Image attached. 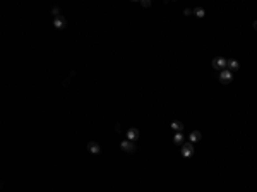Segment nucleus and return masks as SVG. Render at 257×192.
I'll use <instances>...</instances> for the list:
<instances>
[{
	"mask_svg": "<svg viewBox=\"0 0 257 192\" xmlns=\"http://www.w3.org/2000/svg\"><path fill=\"white\" fill-rule=\"evenodd\" d=\"M213 67L214 69H220V70H224V69H228V60L224 57H216L213 60Z\"/></svg>",
	"mask_w": 257,
	"mask_h": 192,
	"instance_id": "nucleus-1",
	"label": "nucleus"
},
{
	"mask_svg": "<svg viewBox=\"0 0 257 192\" xmlns=\"http://www.w3.org/2000/svg\"><path fill=\"white\" fill-rule=\"evenodd\" d=\"M231 79H233V72H231V70L224 69V70H221V72H220V81L223 82V84L231 82Z\"/></svg>",
	"mask_w": 257,
	"mask_h": 192,
	"instance_id": "nucleus-2",
	"label": "nucleus"
},
{
	"mask_svg": "<svg viewBox=\"0 0 257 192\" xmlns=\"http://www.w3.org/2000/svg\"><path fill=\"white\" fill-rule=\"evenodd\" d=\"M120 148L124 149V151H127V153H134L136 151V144H134L132 141H128V139H124L120 142Z\"/></svg>",
	"mask_w": 257,
	"mask_h": 192,
	"instance_id": "nucleus-3",
	"label": "nucleus"
},
{
	"mask_svg": "<svg viewBox=\"0 0 257 192\" xmlns=\"http://www.w3.org/2000/svg\"><path fill=\"white\" fill-rule=\"evenodd\" d=\"M192 155H194V146H192V142H185L182 146V156L184 158H190Z\"/></svg>",
	"mask_w": 257,
	"mask_h": 192,
	"instance_id": "nucleus-4",
	"label": "nucleus"
},
{
	"mask_svg": "<svg viewBox=\"0 0 257 192\" xmlns=\"http://www.w3.org/2000/svg\"><path fill=\"white\" fill-rule=\"evenodd\" d=\"M67 24L65 17H62V15H59V17H53V26L57 28V29H63Z\"/></svg>",
	"mask_w": 257,
	"mask_h": 192,
	"instance_id": "nucleus-5",
	"label": "nucleus"
},
{
	"mask_svg": "<svg viewBox=\"0 0 257 192\" xmlns=\"http://www.w3.org/2000/svg\"><path fill=\"white\" fill-rule=\"evenodd\" d=\"M88 151L93 153V155H99L101 153V148H99V144L94 142V141H91V142H88Z\"/></svg>",
	"mask_w": 257,
	"mask_h": 192,
	"instance_id": "nucleus-6",
	"label": "nucleus"
},
{
	"mask_svg": "<svg viewBox=\"0 0 257 192\" xmlns=\"http://www.w3.org/2000/svg\"><path fill=\"white\" fill-rule=\"evenodd\" d=\"M127 139L132 141V142H136V141L139 139V130L134 129V127H132V129H128V130H127Z\"/></svg>",
	"mask_w": 257,
	"mask_h": 192,
	"instance_id": "nucleus-7",
	"label": "nucleus"
},
{
	"mask_svg": "<svg viewBox=\"0 0 257 192\" xmlns=\"http://www.w3.org/2000/svg\"><path fill=\"white\" fill-rule=\"evenodd\" d=\"M240 69V63L237 62L235 59H230L228 60V70H231V72H235V70Z\"/></svg>",
	"mask_w": 257,
	"mask_h": 192,
	"instance_id": "nucleus-8",
	"label": "nucleus"
},
{
	"mask_svg": "<svg viewBox=\"0 0 257 192\" xmlns=\"http://www.w3.org/2000/svg\"><path fill=\"white\" fill-rule=\"evenodd\" d=\"M172 129L176 130V132H182V130H184V124L178 122V120H173L172 122Z\"/></svg>",
	"mask_w": 257,
	"mask_h": 192,
	"instance_id": "nucleus-9",
	"label": "nucleus"
},
{
	"mask_svg": "<svg viewBox=\"0 0 257 192\" xmlns=\"http://www.w3.org/2000/svg\"><path fill=\"white\" fill-rule=\"evenodd\" d=\"M189 141H190V142H197V141H201V132H199V130H194V132L189 136Z\"/></svg>",
	"mask_w": 257,
	"mask_h": 192,
	"instance_id": "nucleus-10",
	"label": "nucleus"
},
{
	"mask_svg": "<svg viewBox=\"0 0 257 192\" xmlns=\"http://www.w3.org/2000/svg\"><path fill=\"white\" fill-rule=\"evenodd\" d=\"M173 142L175 144H184V134L182 132H175V136H173Z\"/></svg>",
	"mask_w": 257,
	"mask_h": 192,
	"instance_id": "nucleus-11",
	"label": "nucleus"
},
{
	"mask_svg": "<svg viewBox=\"0 0 257 192\" xmlns=\"http://www.w3.org/2000/svg\"><path fill=\"white\" fill-rule=\"evenodd\" d=\"M194 14L197 15V17H204V9H201V7H197V9H194Z\"/></svg>",
	"mask_w": 257,
	"mask_h": 192,
	"instance_id": "nucleus-12",
	"label": "nucleus"
},
{
	"mask_svg": "<svg viewBox=\"0 0 257 192\" xmlns=\"http://www.w3.org/2000/svg\"><path fill=\"white\" fill-rule=\"evenodd\" d=\"M51 14H53V17H59L60 15V9L59 7H51Z\"/></svg>",
	"mask_w": 257,
	"mask_h": 192,
	"instance_id": "nucleus-13",
	"label": "nucleus"
},
{
	"mask_svg": "<svg viewBox=\"0 0 257 192\" xmlns=\"http://www.w3.org/2000/svg\"><path fill=\"white\" fill-rule=\"evenodd\" d=\"M184 14H185V15H192V14H194V11H192V9H185Z\"/></svg>",
	"mask_w": 257,
	"mask_h": 192,
	"instance_id": "nucleus-14",
	"label": "nucleus"
},
{
	"mask_svg": "<svg viewBox=\"0 0 257 192\" xmlns=\"http://www.w3.org/2000/svg\"><path fill=\"white\" fill-rule=\"evenodd\" d=\"M141 4H142V7H149V5H151V2H149V0H142Z\"/></svg>",
	"mask_w": 257,
	"mask_h": 192,
	"instance_id": "nucleus-15",
	"label": "nucleus"
},
{
	"mask_svg": "<svg viewBox=\"0 0 257 192\" xmlns=\"http://www.w3.org/2000/svg\"><path fill=\"white\" fill-rule=\"evenodd\" d=\"M254 28H255V29H257V21H254Z\"/></svg>",
	"mask_w": 257,
	"mask_h": 192,
	"instance_id": "nucleus-16",
	"label": "nucleus"
}]
</instances>
